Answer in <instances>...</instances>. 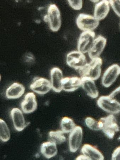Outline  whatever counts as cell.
Listing matches in <instances>:
<instances>
[{"mask_svg":"<svg viewBox=\"0 0 120 160\" xmlns=\"http://www.w3.org/2000/svg\"><path fill=\"white\" fill-rule=\"evenodd\" d=\"M103 61L100 58L91 60L89 63H87L77 71L81 78L86 77L95 81L100 77L101 73V66Z\"/></svg>","mask_w":120,"mask_h":160,"instance_id":"6da1fadb","label":"cell"},{"mask_svg":"<svg viewBox=\"0 0 120 160\" xmlns=\"http://www.w3.org/2000/svg\"><path fill=\"white\" fill-rule=\"evenodd\" d=\"M98 121L100 130L109 139L113 138L116 133L120 130V128L116 118L113 114L102 118Z\"/></svg>","mask_w":120,"mask_h":160,"instance_id":"7a4b0ae2","label":"cell"},{"mask_svg":"<svg viewBox=\"0 0 120 160\" xmlns=\"http://www.w3.org/2000/svg\"><path fill=\"white\" fill-rule=\"evenodd\" d=\"M97 104L102 110L111 114L120 112V103L109 95L99 97L97 101Z\"/></svg>","mask_w":120,"mask_h":160,"instance_id":"3957f363","label":"cell"},{"mask_svg":"<svg viewBox=\"0 0 120 160\" xmlns=\"http://www.w3.org/2000/svg\"><path fill=\"white\" fill-rule=\"evenodd\" d=\"M79 29L84 31H93L98 27L99 20L91 15L83 13L79 14L76 20Z\"/></svg>","mask_w":120,"mask_h":160,"instance_id":"277c9868","label":"cell"},{"mask_svg":"<svg viewBox=\"0 0 120 160\" xmlns=\"http://www.w3.org/2000/svg\"><path fill=\"white\" fill-rule=\"evenodd\" d=\"M51 30L57 32L59 30L61 25L60 13L55 4H50L48 7L47 15Z\"/></svg>","mask_w":120,"mask_h":160,"instance_id":"5b68a950","label":"cell"},{"mask_svg":"<svg viewBox=\"0 0 120 160\" xmlns=\"http://www.w3.org/2000/svg\"><path fill=\"white\" fill-rule=\"evenodd\" d=\"M95 33L93 31H86L81 33L79 38L78 49L83 54L89 52L93 45Z\"/></svg>","mask_w":120,"mask_h":160,"instance_id":"8992f818","label":"cell"},{"mask_svg":"<svg viewBox=\"0 0 120 160\" xmlns=\"http://www.w3.org/2000/svg\"><path fill=\"white\" fill-rule=\"evenodd\" d=\"M120 74V66L118 64H112L104 72L102 79V84L106 88L110 87Z\"/></svg>","mask_w":120,"mask_h":160,"instance_id":"52a82bcc","label":"cell"},{"mask_svg":"<svg viewBox=\"0 0 120 160\" xmlns=\"http://www.w3.org/2000/svg\"><path fill=\"white\" fill-rule=\"evenodd\" d=\"M67 63L69 66L77 71L87 63L86 58L79 51H72L68 54Z\"/></svg>","mask_w":120,"mask_h":160,"instance_id":"ba28073f","label":"cell"},{"mask_svg":"<svg viewBox=\"0 0 120 160\" xmlns=\"http://www.w3.org/2000/svg\"><path fill=\"white\" fill-rule=\"evenodd\" d=\"M83 136L82 128L79 126H76L69 136V148L71 152L75 153L78 150L82 141Z\"/></svg>","mask_w":120,"mask_h":160,"instance_id":"9c48e42d","label":"cell"},{"mask_svg":"<svg viewBox=\"0 0 120 160\" xmlns=\"http://www.w3.org/2000/svg\"><path fill=\"white\" fill-rule=\"evenodd\" d=\"M30 88L33 92L40 95H45L52 88L51 82L46 79L37 77L34 78Z\"/></svg>","mask_w":120,"mask_h":160,"instance_id":"30bf717a","label":"cell"},{"mask_svg":"<svg viewBox=\"0 0 120 160\" xmlns=\"http://www.w3.org/2000/svg\"><path fill=\"white\" fill-rule=\"evenodd\" d=\"M107 40L103 36H99L94 39L93 45L88 52L91 60L99 58L106 44Z\"/></svg>","mask_w":120,"mask_h":160,"instance_id":"8fae6325","label":"cell"},{"mask_svg":"<svg viewBox=\"0 0 120 160\" xmlns=\"http://www.w3.org/2000/svg\"><path fill=\"white\" fill-rule=\"evenodd\" d=\"M11 115L14 128L17 131L23 130L29 124L26 122L22 111L18 108L12 109Z\"/></svg>","mask_w":120,"mask_h":160,"instance_id":"7c38bea8","label":"cell"},{"mask_svg":"<svg viewBox=\"0 0 120 160\" xmlns=\"http://www.w3.org/2000/svg\"><path fill=\"white\" fill-rule=\"evenodd\" d=\"M21 107L22 112L26 114L32 113L36 110L37 103L34 93L28 92L25 95L24 99L21 103Z\"/></svg>","mask_w":120,"mask_h":160,"instance_id":"4fadbf2b","label":"cell"},{"mask_svg":"<svg viewBox=\"0 0 120 160\" xmlns=\"http://www.w3.org/2000/svg\"><path fill=\"white\" fill-rule=\"evenodd\" d=\"M51 84L54 91L60 92L62 89V81L63 78V73L59 68H54L50 71Z\"/></svg>","mask_w":120,"mask_h":160,"instance_id":"5bb4252c","label":"cell"},{"mask_svg":"<svg viewBox=\"0 0 120 160\" xmlns=\"http://www.w3.org/2000/svg\"><path fill=\"white\" fill-rule=\"evenodd\" d=\"M81 153L91 160H104V157L101 152L95 147L86 144L81 149Z\"/></svg>","mask_w":120,"mask_h":160,"instance_id":"9a60e30c","label":"cell"},{"mask_svg":"<svg viewBox=\"0 0 120 160\" xmlns=\"http://www.w3.org/2000/svg\"><path fill=\"white\" fill-rule=\"evenodd\" d=\"M62 89L67 92H73L81 86V78L78 77H68L62 81Z\"/></svg>","mask_w":120,"mask_h":160,"instance_id":"2e32d148","label":"cell"},{"mask_svg":"<svg viewBox=\"0 0 120 160\" xmlns=\"http://www.w3.org/2000/svg\"><path fill=\"white\" fill-rule=\"evenodd\" d=\"M81 86L86 93L92 98L95 99L98 96L99 92L94 80L89 78H81Z\"/></svg>","mask_w":120,"mask_h":160,"instance_id":"e0dca14e","label":"cell"},{"mask_svg":"<svg viewBox=\"0 0 120 160\" xmlns=\"http://www.w3.org/2000/svg\"><path fill=\"white\" fill-rule=\"evenodd\" d=\"M109 1L106 0L97 3L94 8V17L99 21L105 18L109 11Z\"/></svg>","mask_w":120,"mask_h":160,"instance_id":"ac0fdd59","label":"cell"},{"mask_svg":"<svg viewBox=\"0 0 120 160\" xmlns=\"http://www.w3.org/2000/svg\"><path fill=\"white\" fill-rule=\"evenodd\" d=\"M25 88L21 84L14 82L7 88L6 96L9 99H16L21 97L24 94Z\"/></svg>","mask_w":120,"mask_h":160,"instance_id":"d6986e66","label":"cell"},{"mask_svg":"<svg viewBox=\"0 0 120 160\" xmlns=\"http://www.w3.org/2000/svg\"><path fill=\"white\" fill-rule=\"evenodd\" d=\"M55 143L50 141L45 142L41 145L40 151L46 158L50 159L57 155L58 149Z\"/></svg>","mask_w":120,"mask_h":160,"instance_id":"ffe728a7","label":"cell"},{"mask_svg":"<svg viewBox=\"0 0 120 160\" xmlns=\"http://www.w3.org/2000/svg\"><path fill=\"white\" fill-rule=\"evenodd\" d=\"M48 138L50 141L56 144H61L66 141L64 133L62 130L50 131L48 134Z\"/></svg>","mask_w":120,"mask_h":160,"instance_id":"44dd1931","label":"cell"},{"mask_svg":"<svg viewBox=\"0 0 120 160\" xmlns=\"http://www.w3.org/2000/svg\"><path fill=\"white\" fill-rule=\"evenodd\" d=\"M60 126L63 133H70L76 127V125L73 120L67 117H64L61 121Z\"/></svg>","mask_w":120,"mask_h":160,"instance_id":"7402d4cb","label":"cell"},{"mask_svg":"<svg viewBox=\"0 0 120 160\" xmlns=\"http://www.w3.org/2000/svg\"><path fill=\"white\" fill-rule=\"evenodd\" d=\"M11 138V134L7 123L2 119H0V138L3 142L8 141Z\"/></svg>","mask_w":120,"mask_h":160,"instance_id":"603a6c76","label":"cell"},{"mask_svg":"<svg viewBox=\"0 0 120 160\" xmlns=\"http://www.w3.org/2000/svg\"><path fill=\"white\" fill-rule=\"evenodd\" d=\"M86 125L90 129L95 131L100 130L99 127L98 121L94 118L88 117L85 120Z\"/></svg>","mask_w":120,"mask_h":160,"instance_id":"cb8c5ba5","label":"cell"},{"mask_svg":"<svg viewBox=\"0 0 120 160\" xmlns=\"http://www.w3.org/2000/svg\"><path fill=\"white\" fill-rule=\"evenodd\" d=\"M109 4L114 11L118 16L120 17V0L109 1Z\"/></svg>","mask_w":120,"mask_h":160,"instance_id":"d4e9b609","label":"cell"},{"mask_svg":"<svg viewBox=\"0 0 120 160\" xmlns=\"http://www.w3.org/2000/svg\"><path fill=\"white\" fill-rule=\"evenodd\" d=\"M69 4L75 10H80L83 7V1H68Z\"/></svg>","mask_w":120,"mask_h":160,"instance_id":"484cf974","label":"cell"},{"mask_svg":"<svg viewBox=\"0 0 120 160\" xmlns=\"http://www.w3.org/2000/svg\"><path fill=\"white\" fill-rule=\"evenodd\" d=\"M112 160H120V146L113 151L112 154Z\"/></svg>","mask_w":120,"mask_h":160,"instance_id":"4316f807","label":"cell"},{"mask_svg":"<svg viewBox=\"0 0 120 160\" xmlns=\"http://www.w3.org/2000/svg\"><path fill=\"white\" fill-rule=\"evenodd\" d=\"M120 92V86L118 88H117L115 89L114 90L113 92H112L109 95L110 97L114 98V97L116 96V95L119 93Z\"/></svg>","mask_w":120,"mask_h":160,"instance_id":"83f0119b","label":"cell"},{"mask_svg":"<svg viewBox=\"0 0 120 160\" xmlns=\"http://www.w3.org/2000/svg\"><path fill=\"white\" fill-rule=\"evenodd\" d=\"M75 160H91L88 158L87 157L84 156V155H80L77 157Z\"/></svg>","mask_w":120,"mask_h":160,"instance_id":"f1b7e54d","label":"cell"},{"mask_svg":"<svg viewBox=\"0 0 120 160\" xmlns=\"http://www.w3.org/2000/svg\"><path fill=\"white\" fill-rule=\"evenodd\" d=\"M118 140L120 141V136L119 137V138H118Z\"/></svg>","mask_w":120,"mask_h":160,"instance_id":"f546056e","label":"cell"}]
</instances>
